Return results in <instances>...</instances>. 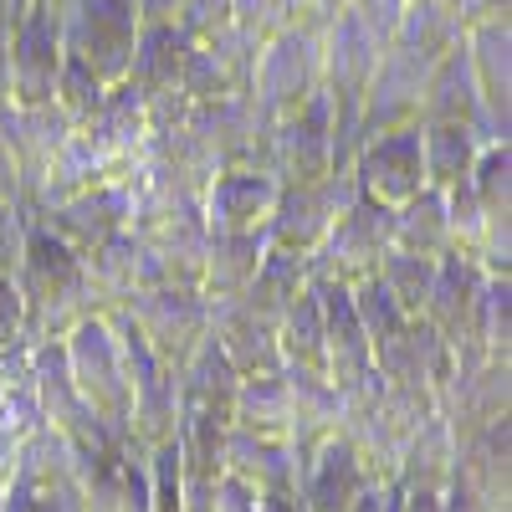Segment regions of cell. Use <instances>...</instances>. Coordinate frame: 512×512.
I'll list each match as a JSON object with an SVG mask.
<instances>
[{
    "label": "cell",
    "mask_w": 512,
    "mask_h": 512,
    "mask_svg": "<svg viewBox=\"0 0 512 512\" xmlns=\"http://www.w3.org/2000/svg\"><path fill=\"white\" fill-rule=\"evenodd\" d=\"M185 134L190 144L210 159V169H236V164H256V144H262V123L246 93H226L210 103H190L185 113Z\"/></svg>",
    "instance_id": "obj_15"
},
{
    "label": "cell",
    "mask_w": 512,
    "mask_h": 512,
    "mask_svg": "<svg viewBox=\"0 0 512 512\" xmlns=\"http://www.w3.org/2000/svg\"><path fill=\"white\" fill-rule=\"evenodd\" d=\"M456 466H461V446L451 436V425L441 415H431L420 431L405 441L400 451V472H395V487L405 492H446L456 482Z\"/></svg>",
    "instance_id": "obj_29"
},
{
    "label": "cell",
    "mask_w": 512,
    "mask_h": 512,
    "mask_svg": "<svg viewBox=\"0 0 512 512\" xmlns=\"http://www.w3.org/2000/svg\"><path fill=\"white\" fill-rule=\"evenodd\" d=\"M210 338L216 349L226 354V364L241 374V379H256V374H277L282 369V354H277V328L267 318H256L246 303H210Z\"/></svg>",
    "instance_id": "obj_24"
},
{
    "label": "cell",
    "mask_w": 512,
    "mask_h": 512,
    "mask_svg": "<svg viewBox=\"0 0 512 512\" xmlns=\"http://www.w3.org/2000/svg\"><path fill=\"white\" fill-rule=\"evenodd\" d=\"M128 231L149 246L164 287H195L200 292V262H205V241H210L200 200L175 205V210H164V216H149V221L128 226Z\"/></svg>",
    "instance_id": "obj_17"
},
{
    "label": "cell",
    "mask_w": 512,
    "mask_h": 512,
    "mask_svg": "<svg viewBox=\"0 0 512 512\" xmlns=\"http://www.w3.org/2000/svg\"><path fill=\"white\" fill-rule=\"evenodd\" d=\"M231 26L246 31L251 41H267L282 26H292V0H236V6H231Z\"/></svg>",
    "instance_id": "obj_40"
},
{
    "label": "cell",
    "mask_w": 512,
    "mask_h": 512,
    "mask_svg": "<svg viewBox=\"0 0 512 512\" xmlns=\"http://www.w3.org/2000/svg\"><path fill=\"white\" fill-rule=\"evenodd\" d=\"M318 287V303H323V359H328V384L338 395L354 390L359 379L374 374V349H369V338H364V323L354 313V297L349 287H338V282H313Z\"/></svg>",
    "instance_id": "obj_21"
},
{
    "label": "cell",
    "mask_w": 512,
    "mask_h": 512,
    "mask_svg": "<svg viewBox=\"0 0 512 512\" xmlns=\"http://www.w3.org/2000/svg\"><path fill=\"white\" fill-rule=\"evenodd\" d=\"M210 297L195 292V287H154L144 297H134V303L123 308V318L134 323V333L144 338V349L164 364V369H185L200 344L210 338Z\"/></svg>",
    "instance_id": "obj_7"
},
{
    "label": "cell",
    "mask_w": 512,
    "mask_h": 512,
    "mask_svg": "<svg viewBox=\"0 0 512 512\" xmlns=\"http://www.w3.org/2000/svg\"><path fill=\"white\" fill-rule=\"evenodd\" d=\"M16 344H26V308L16 282L0 277V349H16Z\"/></svg>",
    "instance_id": "obj_44"
},
{
    "label": "cell",
    "mask_w": 512,
    "mask_h": 512,
    "mask_svg": "<svg viewBox=\"0 0 512 512\" xmlns=\"http://www.w3.org/2000/svg\"><path fill=\"white\" fill-rule=\"evenodd\" d=\"M461 52L472 62L482 108L507 118V103H512V21H507V11H482V16L466 21L461 26Z\"/></svg>",
    "instance_id": "obj_22"
},
{
    "label": "cell",
    "mask_w": 512,
    "mask_h": 512,
    "mask_svg": "<svg viewBox=\"0 0 512 512\" xmlns=\"http://www.w3.org/2000/svg\"><path fill=\"white\" fill-rule=\"evenodd\" d=\"M185 52H190V36H185L175 21H144V26H139L134 62H128V77H123V82H128V88H134L144 103L175 98V93H180Z\"/></svg>",
    "instance_id": "obj_27"
},
{
    "label": "cell",
    "mask_w": 512,
    "mask_h": 512,
    "mask_svg": "<svg viewBox=\"0 0 512 512\" xmlns=\"http://www.w3.org/2000/svg\"><path fill=\"white\" fill-rule=\"evenodd\" d=\"M139 26L134 0H62V57L103 88H118L134 62Z\"/></svg>",
    "instance_id": "obj_3"
},
{
    "label": "cell",
    "mask_w": 512,
    "mask_h": 512,
    "mask_svg": "<svg viewBox=\"0 0 512 512\" xmlns=\"http://www.w3.org/2000/svg\"><path fill=\"white\" fill-rule=\"evenodd\" d=\"M241 374L226 364L216 349V338H205L200 354L175 374V395H180V431H210L226 436L231 431V410H236Z\"/></svg>",
    "instance_id": "obj_14"
},
{
    "label": "cell",
    "mask_w": 512,
    "mask_h": 512,
    "mask_svg": "<svg viewBox=\"0 0 512 512\" xmlns=\"http://www.w3.org/2000/svg\"><path fill=\"white\" fill-rule=\"evenodd\" d=\"M0 195L6 200H21V169H16V154L6 144V134H0ZM26 205V200H21Z\"/></svg>",
    "instance_id": "obj_48"
},
{
    "label": "cell",
    "mask_w": 512,
    "mask_h": 512,
    "mask_svg": "<svg viewBox=\"0 0 512 512\" xmlns=\"http://www.w3.org/2000/svg\"><path fill=\"white\" fill-rule=\"evenodd\" d=\"M16 292L26 308V344H47L62 338L67 328H77L93 313V292H88V267L72 246H62L47 226L31 221L21 267H16Z\"/></svg>",
    "instance_id": "obj_1"
},
{
    "label": "cell",
    "mask_w": 512,
    "mask_h": 512,
    "mask_svg": "<svg viewBox=\"0 0 512 512\" xmlns=\"http://www.w3.org/2000/svg\"><path fill=\"white\" fill-rule=\"evenodd\" d=\"M482 144L472 123H420V164H425V190H456L472 175Z\"/></svg>",
    "instance_id": "obj_32"
},
{
    "label": "cell",
    "mask_w": 512,
    "mask_h": 512,
    "mask_svg": "<svg viewBox=\"0 0 512 512\" xmlns=\"http://www.w3.org/2000/svg\"><path fill=\"white\" fill-rule=\"evenodd\" d=\"M231 425H236V431H251V436H277V441H287V425H292V390H287V374L277 369V374L241 379Z\"/></svg>",
    "instance_id": "obj_35"
},
{
    "label": "cell",
    "mask_w": 512,
    "mask_h": 512,
    "mask_svg": "<svg viewBox=\"0 0 512 512\" xmlns=\"http://www.w3.org/2000/svg\"><path fill=\"white\" fill-rule=\"evenodd\" d=\"M323 93V41L313 26H282L277 36L262 41L251 62L246 98L256 108V123L272 128L277 118L297 113L308 98Z\"/></svg>",
    "instance_id": "obj_2"
},
{
    "label": "cell",
    "mask_w": 512,
    "mask_h": 512,
    "mask_svg": "<svg viewBox=\"0 0 512 512\" xmlns=\"http://www.w3.org/2000/svg\"><path fill=\"white\" fill-rule=\"evenodd\" d=\"M0 134H6V144L16 154V169H21V200H31L41 175L52 169L57 149L72 139V118L57 103H41V108L0 103Z\"/></svg>",
    "instance_id": "obj_20"
},
{
    "label": "cell",
    "mask_w": 512,
    "mask_h": 512,
    "mask_svg": "<svg viewBox=\"0 0 512 512\" xmlns=\"http://www.w3.org/2000/svg\"><path fill=\"white\" fill-rule=\"evenodd\" d=\"M103 98H108V88H103V82L98 77H88V72H82V67H72V62H62V77H57V108L72 118V128H82V123H88L98 108H103Z\"/></svg>",
    "instance_id": "obj_39"
},
{
    "label": "cell",
    "mask_w": 512,
    "mask_h": 512,
    "mask_svg": "<svg viewBox=\"0 0 512 512\" xmlns=\"http://www.w3.org/2000/svg\"><path fill=\"white\" fill-rule=\"evenodd\" d=\"M369 492V477L359 472V461L344 441H328L318 446L308 461H303V472H297V507L303 512H349L359 497Z\"/></svg>",
    "instance_id": "obj_25"
},
{
    "label": "cell",
    "mask_w": 512,
    "mask_h": 512,
    "mask_svg": "<svg viewBox=\"0 0 512 512\" xmlns=\"http://www.w3.org/2000/svg\"><path fill=\"white\" fill-rule=\"evenodd\" d=\"M267 231L256 236H226V231H210L205 241V262H200V292L210 297V303H231V297H241L256 277V267L267 262Z\"/></svg>",
    "instance_id": "obj_28"
},
{
    "label": "cell",
    "mask_w": 512,
    "mask_h": 512,
    "mask_svg": "<svg viewBox=\"0 0 512 512\" xmlns=\"http://www.w3.org/2000/svg\"><path fill=\"white\" fill-rule=\"evenodd\" d=\"M62 359L67 374L77 384L82 405L93 410V420L123 446V420H128V369H123V349L118 333L103 313H88L77 328L62 333ZM128 451V446H123Z\"/></svg>",
    "instance_id": "obj_4"
},
{
    "label": "cell",
    "mask_w": 512,
    "mask_h": 512,
    "mask_svg": "<svg viewBox=\"0 0 512 512\" xmlns=\"http://www.w3.org/2000/svg\"><path fill=\"white\" fill-rule=\"evenodd\" d=\"M277 354L287 374H318L328 379V359H323V303H318V287L308 282V292L292 303V313L277 328Z\"/></svg>",
    "instance_id": "obj_34"
},
{
    "label": "cell",
    "mask_w": 512,
    "mask_h": 512,
    "mask_svg": "<svg viewBox=\"0 0 512 512\" xmlns=\"http://www.w3.org/2000/svg\"><path fill=\"white\" fill-rule=\"evenodd\" d=\"M62 62V0H26L6 21V103H52Z\"/></svg>",
    "instance_id": "obj_5"
},
{
    "label": "cell",
    "mask_w": 512,
    "mask_h": 512,
    "mask_svg": "<svg viewBox=\"0 0 512 512\" xmlns=\"http://www.w3.org/2000/svg\"><path fill=\"white\" fill-rule=\"evenodd\" d=\"M344 6H349V0H292V26H313V31H323Z\"/></svg>",
    "instance_id": "obj_46"
},
{
    "label": "cell",
    "mask_w": 512,
    "mask_h": 512,
    "mask_svg": "<svg viewBox=\"0 0 512 512\" xmlns=\"http://www.w3.org/2000/svg\"><path fill=\"white\" fill-rule=\"evenodd\" d=\"M349 11H354L379 41H390L395 26H400V16L410 11V0H349Z\"/></svg>",
    "instance_id": "obj_43"
},
{
    "label": "cell",
    "mask_w": 512,
    "mask_h": 512,
    "mask_svg": "<svg viewBox=\"0 0 512 512\" xmlns=\"http://www.w3.org/2000/svg\"><path fill=\"white\" fill-rule=\"evenodd\" d=\"M82 134H88V144L98 149L108 180H128L139 169V159L149 154V113H144V98L128 88V82H118V88H108L103 108L82 123Z\"/></svg>",
    "instance_id": "obj_18"
},
{
    "label": "cell",
    "mask_w": 512,
    "mask_h": 512,
    "mask_svg": "<svg viewBox=\"0 0 512 512\" xmlns=\"http://www.w3.org/2000/svg\"><path fill=\"white\" fill-rule=\"evenodd\" d=\"M436 6H446V11H451V16L466 26L472 16H482V11H487V0H436Z\"/></svg>",
    "instance_id": "obj_53"
},
{
    "label": "cell",
    "mask_w": 512,
    "mask_h": 512,
    "mask_svg": "<svg viewBox=\"0 0 512 512\" xmlns=\"http://www.w3.org/2000/svg\"><path fill=\"white\" fill-rule=\"evenodd\" d=\"M36 226H47L62 246H72L77 256H88L98 251L103 241L123 236L128 221H134V205H128V185L123 180H108V185H93V190H82L52 210H41V216H31Z\"/></svg>",
    "instance_id": "obj_12"
},
{
    "label": "cell",
    "mask_w": 512,
    "mask_h": 512,
    "mask_svg": "<svg viewBox=\"0 0 512 512\" xmlns=\"http://www.w3.org/2000/svg\"><path fill=\"white\" fill-rule=\"evenodd\" d=\"M354 200H359V185H354L349 169H333V175L308 180V185H282L277 210L267 221L272 251H287V256H303V262H308Z\"/></svg>",
    "instance_id": "obj_9"
},
{
    "label": "cell",
    "mask_w": 512,
    "mask_h": 512,
    "mask_svg": "<svg viewBox=\"0 0 512 512\" xmlns=\"http://www.w3.org/2000/svg\"><path fill=\"white\" fill-rule=\"evenodd\" d=\"M297 472L303 461L277 436H251V431H226V477L246 482L256 497H287L297 492Z\"/></svg>",
    "instance_id": "obj_26"
},
{
    "label": "cell",
    "mask_w": 512,
    "mask_h": 512,
    "mask_svg": "<svg viewBox=\"0 0 512 512\" xmlns=\"http://www.w3.org/2000/svg\"><path fill=\"white\" fill-rule=\"evenodd\" d=\"M436 267H441L436 256L390 251V256H384V267H379V287L390 292L410 318H420L425 313V297H431V287H436Z\"/></svg>",
    "instance_id": "obj_37"
},
{
    "label": "cell",
    "mask_w": 512,
    "mask_h": 512,
    "mask_svg": "<svg viewBox=\"0 0 512 512\" xmlns=\"http://www.w3.org/2000/svg\"><path fill=\"white\" fill-rule=\"evenodd\" d=\"M349 175L359 185L364 200L400 210L405 200H415L425 190V164H420V123L410 128H390V134H369L359 139Z\"/></svg>",
    "instance_id": "obj_11"
},
{
    "label": "cell",
    "mask_w": 512,
    "mask_h": 512,
    "mask_svg": "<svg viewBox=\"0 0 512 512\" xmlns=\"http://www.w3.org/2000/svg\"><path fill=\"white\" fill-rule=\"evenodd\" d=\"M0 512H67V507H57V502H36V497H26L21 487H6V502H0Z\"/></svg>",
    "instance_id": "obj_50"
},
{
    "label": "cell",
    "mask_w": 512,
    "mask_h": 512,
    "mask_svg": "<svg viewBox=\"0 0 512 512\" xmlns=\"http://www.w3.org/2000/svg\"><path fill=\"white\" fill-rule=\"evenodd\" d=\"M277 195H282V185L267 175V169H256V164L221 169V175L205 185V195H200L205 231H226V236L267 231L272 210H277Z\"/></svg>",
    "instance_id": "obj_13"
},
{
    "label": "cell",
    "mask_w": 512,
    "mask_h": 512,
    "mask_svg": "<svg viewBox=\"0 0 512 512\" xmlns=\"http://www.w3.org/2000/svg\"><path fill=\"white\" fill-rule=\"evenodd\" d=\"M31 395H36L41 425L57 431L67 446H77V451H108V446H118L103 425L93 420V410L82 405L77 384L67 374V359H62V338L31 344Z\"/></svg>",
    "instance_id": "obj_10"
},
{
    "label": "cell",
    "mask_w": 512,
    "mask_h": 512,
    "mask_svg": "<svg viewBox=\"0 0 512 512\" xmlns=\"http://www.w3.org/2000/svg\"><path fill=\"white\" fill-rule=\"evenodd\" d=\"M26 441H31V436H26ZM26 441L11 436V431H0V492L16 482V466H21V446H26Z\"/></svg>",
    "instance_id": "obj_47"
},
{
    "label": "cell",
    "mask_w": 512,
    "mask_h": 512,
    "mask_svg": "<svg viewBox=\"0 0 512 512\" xmlns=\"http://www.w3.org/2000/svg\"><path fill=\"white\" fill-rule=\"evenodd\" d=\"M93 185H108V169H103L98 149L88 144V134H82V128H72V139L57 149L52 169L41 175V185H36V195L26 200V210H31V216H41V210H52V205H62V200H72V195H82V190H93Z\"/></svg>",
    "instance_id": "obj_31"
},
{
    "label": "cell",
    "mask_w": 512,
    "mask_h": 512,
    "mask_svg": "<svg viewBox=\"0 0 512 512\" xmlns=\"http://www.w3.org/2000/svg\"><path fill=\"white\" fill-rule=\"evenodd\" d=\"M231 6H236V0H185L180 16H175V26H180L190 41H210L216 31L231 26Z\"/></svg>",
    "instance_id": "obj_42"
},
{
    "label": "cell",
    "mask_w": 512,
    "mask_h": 512,
    "mask_svg": "<svg viewBox=\"0 0 512 512\" xmlns=\"http://www.w3.org/2000/svg\"><path fill=\"white\" fill-rule=\"evenodd\" d=\"M26 236H31V210H26L21 200L0 195V277H16L21 251H26Z\"/></svg>",
    "instance_id": "obj_41"
},
{
    "label": "cell",
    "mask_w": 512,
    "mask_h": 512,
    "mask_svg": "<svg viewBox=\"0 0 512 512\" xmlns=\"http://www.w3.org/2000/svg\"><path fill=\"white\" fill-rule=\"evenodd\" d=\"M482 282H487V272L472 262V256H441L436 287H431V297H425L420 323L451 349V359H461L466 344H472V313H477Z\"/></svg>",
    "instance_id": "obj_19"
},
{
    "label": "cell",
    "mask_w": 512,
    "mask_h": 512,
    "mask_svg": "<svg viewBox=\"0 0 512 512\" xmlns=\"http://www.w3.org/2000/svg\"><path fill=\"white\" fill-rule=\"evenodd\" d=\"M262 512H303V507H297V497L287 492V497H262Z\"/></svg>",
    "instance_id": "obj_54"
},
{
    "label": "cell",
    "mask_w": 512,
    "mask_h": 512,
    "mask_svg": "<svg viewBox=\"0 0 512 512\" xmlns=\"http://www.w3.org/2000/svg\"><path fill=\"white\" fill-rule=\"evenodd\" d=\"M441 512H482V502H477L472 492H466L461 482H451V487L441 492Z\"/></svg>",
    "instance_id": "obj_52"
},
{
    "label": "cell",
    "mask_w": 512,
    "mask_h": 512,
    "mask_svg": "<svg viewBox=\"0 0 512 512\" xmlns=\"http://www.w3.org/2000/svg\"><path fill=\"white\" fill-rule=\"evenodd\" d=\"M82 267H88V292H93V313H123L134 297L164 287L159 282V267H154V256L149 246L134 236V231H123L113 241H103L98 251L82 256Z\"/></svg>",
    "instance_id": "obj_16"
},
{
    "label": "cell",
    "mask_w": 512,
    "mask_h": 512,
    "mask_svg": "<svg viewBox=\"0 0 512 512\" xmlns=\"http://www.w3.org/2000/svg\"><path fill=\"white\" fill-rule=\"evenodd\" d=\"M456 482L482 502V512H512V420H497L461 441Z\"/></svg>",
    "instance_id": "obj_23"
},
{
    "label": "cell",
    "mask_w": 512,
    "mask_h": 512,
    "mask_svg": "<svg viewBox=\"0 0 512 512\" xmlns=\"http://www.w3.org/2000/svg\"><path fill=\"white\" fill-rule=\"evenodd\" d=\"M287 374V369H282ZM292 390V425H287V446L297 451V461H308L318 446H328L338 436V415H344V395L333 390L318 374H287Z\"/></svg>",
    "instance_id": "obj_30"
},
{
    "label": "cell",
    "mask_w": 512,
    "mask_h": 512,
    "mask_svg": "<svg viewBox=\"0 0 512 512\" xmlns=\"http://www.w3.org/2000/svg\"><path fill=\"white\" fill-rule=\"evenodd\" d=\"M395 512H441V497L436 492H405V487H395Z\"/></svg>",
    "instance_id": "obj_49"
},
{
    "label": "cell",
    "mask_w": 512,
    "mask_h": 512,
    "mask_svg": "<svg viewBox=\"0 0 512 512\" xmlns=\"http://www.w3.org/2000/svg\"><path fill=\"white\" fill-rule=\"evenodd\" d=\"M256 169H267L277 185H308L323 180L333 169H349L338 159V134H333V98L318 93L297 113L277 118L272 128H262L256 144Z\"/></svg>",
    "instance_id": "obj_6"
},
{
    "label": "cell",
    "mask_w": 512,
    "mask_h": 512,
    "mask_svg": "<svg viewBox=\"0 0 512 512\" xmlns=\"http://www.w3.org/2000/svg\"><path fill=\"white\" fill-rule=\"evenodd\" d=\"M308 282H313V272H308V262H303V256L267 251V262L256 267L251 287L236 297V303H246L256 318H267L272 328H282V318L292 313V303H297V297L308 292Z\"/></svg>",
    "instance_id": "obj_33"
},
{
    "label": "cell",
    "mask_w": 512,
    "mask_h": 512,
    "mask_svg": "<svg viewBox=\"0 0 512 512\" xmlns=\"http://www.w3.org/2000/svg\"><path fill=\"white\" fill-rule=\"evenodd\" d=\"M395 226V251H415V256H451V226H446V195L441 190H420L415 200H405L400 210H390Z\"/></svg>",
    "instance_id": "obj_36"
},
{
    "label": "cell",
    "mask_w": 512,
    "mask_h": 512,
    "mask_svg": "<svg viewBox=\"0 0 512 512\" xmlns=\"http://www.w3.org/2000/svg\"><path fill=\"white\" fill-rule=\"evenodd\" d=\"M210 512H262V497H256L246 482H236V477H221L216 482V507Z\"/></svg>",
    "instance_id": "obj_45"
},
{
    "label": "cell",
    "mask_w": 512,
    "mask_h": 512,
    "mask_svg": "<svg viewBox=\"0 0 512 512\" xmlns=\"http://www.w3.org/2000/svg\"><path fill=\"white\" fill-rule=\"evenodd\" d=\"M180 6H185V0H134L139 21H175V16H180Z\"/></svg>",
    "instance_id": "obj_51"
},
{
    "label": "cell",
    "mask_w": 512,
    "mask_h": 512,
    "mask_svg": "<svg viewBox=\"0 0 512 512\" xmlns=\"http://www.w3.org/2000/svg\"><path fill=\"white\" fill-rule=\"evenodd\" d=\"M349 297H354V313H359V323H364V338H369V349H384L390 338H400L415 318L395 303L390 292L379 287V277H369V282H359V287H349Z\"/></svg>",
    "instance_id": "obj_38"
},
{
    "label": "cell",
    "mask_w": 512,
    "mask_h": 512,
    "mask_svg": "<svg viewBox=\"0 0 512 512\" xmlns=\"http://www.w3.org/2000/svg\"><path fill=\"white\" fill-rule=\"evenodd\" d=\"M395 251V226H390V210L374 205V200H354L338 226L323 236V246L308 256V272L313 282H338V287H359L369 277H379L384 256Z\"/></svg>",
    "instance_id": "obj_8"
}]
</instances>
